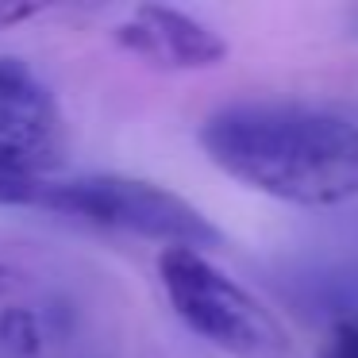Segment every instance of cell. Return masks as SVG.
I'll use <instances>...</instances> for the list:
<instances>
[{
  "mask_svg": "<svg viewBox=\"0 0 358 358\" xmlns=\"http://www.w3.org/2000/svg\"><path fill=\"white\" fill-rule=\"evenodd\" d=\"M212 166L301 208L358 196V124L304 104H231L201 124Z\"/></svg>",
  "mask_w": 358,
  "mask_h": 358,
  "instance_id": "6da1fadb",
  "label": "cell"
},
{
  "mask_svg": "<svg viewBox=\"0 0 358 358\" xmlns=\"http://www.w3.org/2000/svg\"><path fill=\"white\" fill-rule=\"evenodd\" d=\"M158 278L178 320L204 343L231 358H289L281 320L224 270H216L201 250L162 247Z\"/></svg>",
  "mask_w": 358,
  "mask_h": 358,
  "instance_id": "7a4b0ae2",
  "label": "cell"
},
{
  "mask_svg": "<svg viewBox=\"0 0 358 358\" xmlns=\"http://www.w3.org/2000/svg\"><path fill=\"white\" fill-rule=\"evenodd\" d=\"M39 208L58 216H78L85 224L131 231L166 247L216 250L224 247V231L201 208L170 189L127 173H85V178H50L39 196Z\"/></svg>",
  "mask_w": 358,
  "mask_h": 358,
  "instance_id": "3957f363",
  "label": "cell"
},
{
  "mask_svg": "<svg viewBox=\"0 0 358 358\" xmlns=\"http://www.w3.org/2000/svg\"><path fill=\"white\" fill-rule=\"evenodd\" d=\"M70 127L50 85L16 55H0V162L50 178L66 162Z\"/></svg>",
  "mask_w": 358,
  "mask_h": 358,
  "instance_id": "277c9868",
  "label": "cell"
},
{
  "mask_svg": "<svg viewBox=\"0 0 358 358\" xmlns=\"http://www.w3.org/2000/svg\"><path fill=\"white\" fill-rule=\"evenodd\" d=\"M116 43L127 55L158 70H212L227 58V43L208 24L166 4H143L124 24H116Z\"/></svg>",
  "mask_w": 358,
  "mask_h": 358,
  "instance_id": "5b68a950",
  "label": "cell"
},
{
  "mask_svg": "<svg viewBox=\"0 0 358 358\" xmlns=\"http://www.w3.org/2000/svg\"><path fill=\"white\" fill-rule=\"evenodd\" d=\"M0 347L16 358H35L43 347V327L31 308H4L0 312Z\"/></svg>",
  "mask_w": 358,
  "mask_h": 358,
  "instance_id": "8992f818",
  "label": "cell"
},
{
  "mask_svg": "<svg viewBox=\"0 0 358 358\" xmlns=\"http://www.w3.org/2000/svg\"><path fill=\"white\" fill-rule=\"evenodd\" d=\"M50 178H35V173L12 170L0 162V208H39V196Z\"/></svg>",
  "mask_w": 358,
  "mask_h": 358,
  "instance_id": "52a82bcc",
  "label": "cell"
},
{
  "mask_svg": "<svg viewBox=\"0 0 358 358\" xmlns=\"http://www.w3.org/2000/svg\"><path fill=\"white\" fill-rule=\"evenodd\" d=\"M320 358H358V324L355 320H339L327 331V343L320 350Z\"/></svg>",
  "mask_w": 358,
  "mask_h": 358,
  "instance_id": "ba28073f",
  "label": "cell"
},
{
  "mask_svg": "<svg viewBox=\"0 0 358 358\" xmlns=\"http://www.w3.org/2000/svg\"><path fill=\"white\" fill-rule=\"evenodd\" d=\"M43 16L39 4H12V0H0V31H12V27L27 24V20Z\"/></svg>",
  "mask_w": 358,
  "mask_h": 358,
  "instance_id": "9c48e42d",
  "label": "cell"
},
{
  "mask_svg": "<svg viewBox=\"0 0 358 358\" xmlns=\"http://www.w3.org/2000/svg\"><path fill=\"white\" fill-rule=\"evenodd\" d=\"M12 285H16V270H8V266L0 262V296L8 293V289H12Z\"/></svg>",
  "mask_w": 358,
  "mask_h": 358,
  "instance_id": "30bf717a",
  "label": "cell"
}]
</instances>
